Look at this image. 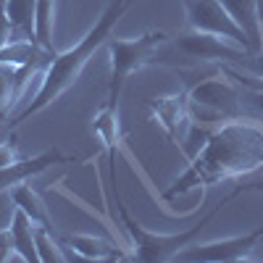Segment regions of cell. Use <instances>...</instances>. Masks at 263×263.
Segmentation results:
<instances>
[{
  "label": "cell",
  "mask_w": 263,
  "mask_h": 263,
  "mask_svg": "<svg viewBox=\"0 0 263 263\" xmlns=\"http://www.w3.org/2000/svg\"><path fill=\"white\" fill-rule=\"evenodd\" d=\"M92 132L100 137L108 163H116V150L121 147V132H119V105L105 103L92 116Z\"/></svg>",
  "instance_id": "4fadbf2b"
},
{
  "label": "cell",
  "mask_w": 263,
  "mask_h": 263,
  "mask_svg": "<svg viewBox=\"0 0 263 263\" xmlns=\"http://www.w3.org/2000/svg\"><path fill=\"white\" fill-rule=\"evenodd\" d=\"M18 205L13 203L11 192H0V234L8 232L11 224H13V216H16Z\"/></svg>",
  "instance_id": "d6986e66"
},
{
  "label": "cell",
  "mask_w": 263,
  "mask_h": 263,
  "mask_svg": "<svg viewBox=\"0 0 263 263\" xmlns=\"http://www.w3.org/2000/svg\"><path fill=\"white\" fill-rule=\"evenodd\" d=\"M126 11H129V0H111V3L105 6V11L98 16V21L87 29V34L79 37V42H74L69 50L55 53L48 61L45 69L40 71L37 92L32 95V100L27 103L24 111H21L13 121H8V126H21L32 116H37L40 111H45L48 105H53L61 95L69 92L77 84V79L82 77L84 66L90 63V58L105 45L108 37L114 34L116 24L126 16Z\"/></svg>",
  "instance_id": "7a4b0ae2"
},
{
  "label": "cell",
  "mask_w": 263,
  "mask_h": 263,
  "mask_svg": "<svg viewBox=\"0 0 263 263\" xmlns=\"http://www.w3.org/2000/svg\"><path fill=\"white\" fill-rule=\"evenodd\" d=\"M190 119L205 126H216L227 119L242 116V92L227 74L203 77L187 90Z\"/></svg>",
  "instance_id": "5b68a950"
},
{
  "label": "cell",
  "mask_w": 263,
  "mask_h": 263,
  "mask_svg": "<svg viewBox=\"0 0 263 263\" xmlns=\"http://www.w3.org/2000/svg\"><path fill=\"white\" fill-rule=\"evenodd\" d=\"M34 245H37V258H40V263H63V260L71 258L69 253H66V248H63L61 239H55V229L37 227V224H34Z\"/></svg>",
  "instance_id": "ac0fdd59"
},
{
  "label": "cell",
  "mask_w": 263,
  "mask_h": 263,
  "mask_svg": "<svg viewBox=\"0 0 263 263\" xmlns=\"http://www.w3.org/2000/svg\"><path fill=\"white\" fill-rule=\"evenodd\" d=\"M34 6L37 0H3L6 16L11 21V40L34 42Z\"/></svg>",
  "instance_id": "5bb4252c"
},
{
  "label": "cell",
  "mask_w": 263,
  "mask_h": 263,
  "mask_svg": "<svg viewBox=\"0 0 263 263\" xmlns=\"http://www.w3.org/2000/svg\"><path fill=\"white\" fill-rule=\"evenodd\" d=\"M171 45L182 55H187L190 61H200V63H245L248 58H253L250 50L234 45L229 40H221L216 34L192 32V29L171 37Z\"/></svg>",
  "instance_id": "ba28073f"
},
{
  "label": "cell",
  "mask_w": 263,
  "mask_h": 263,
  "mask_svg": "<svg viewBox=\"0 0 263 263\" xmlns=\"http://www.w3.org/2000/svg\"><path fill=\"white\" fill-rule=\"evenodd\" d=\"M258 168H263V121L234 116L211 129L187 168L161 192V200L168 203L195 187L208 190L218 182L248 177Z\"/></svg>",
  "instance_id": "6da1fadb"
},
{
  "label": "cell",
  "mask_w": 263,
  "mask_h": 263,
  "mask_svg": "<svg viewBox=\"0 0 263 263\" xmlns=\"http://www.w3.org/2000/svg\"><path fill=\"white\" fill-rule=\"evenodd\" d=\"M61 242L66 250L84 260H132V253H124V248H116L114 242L95 234H63Z\"/></svg>",
  "instance_id": "8fae6325"
},
{
  "label": "cell",
  "mask_w": 263,
  "mask_h": 263,
  "mask_svg": "<svg viewBox=\"0 0 263 263\" xmlns=\"http://www.w3.org/2000/svg\"><path fill=\"white\" fill-rule=\"evenodd\" d=\"M258 3V11H260V18H263V0H255Z\"/></svg>",
  "instance_id": "cb8c5ba5"
},
{
  "label": "cell",
  "mask_w": 263,
  "mask_h": 263,
  "mask_svg": "<svg viewBox=\"0 0 263 263\" xmlns=\"http://www.w3.org/2000/svg\"><path fill=\"white\" fill-rule=\"evenodd\" d=\"M168 42H171V34L161 32V29H150L137 37H114V34L108 37L105 48H108V63H111V79H108V100L105 103L119 105L126 79L135 71H140L142 66L158 61L161 50Z\"/></svg>",
  "instance_id": "277c9868"
},
{
  "label": "cell",
  "mask_w": 263,
  "mask_h": 263,
  "mask_svg": "<svg viewBox=\"0 0 263 263\" xmlns=\"http://www.w3.org/2000/svg\"><path fill=\"white\" fill-rule=\"evenodd\" d=\"M34 42L50 55L55 48V0H37L34 6Z\"/></svg>",
  "instance_id": "9a60e30c"
},
{
  "label": "cell",
  "mask_w": 263,
  "mask_h": 263,
  "mask_svg": "<svg viewBox=\"0 0 263 263\" xmlns=\"http://www.w3.org/2000/svg\"><path fill=\"white\" fill-rule=\"evenodd\" d=\"M260 237H263V224L255 227L253 232H245V234L211 239V242H190L187 248H182L174 255V260H182V263H239V260L250 258V253L255 250Z\"/></svg>",
  "instance_id": "52a82bcc"
},
{
  "label": "cell",
  "mask_w": 263,
  "mask_h": 263,
  "mask_svg": "<svg viewBox=\"0 0 263 263\" xmlns=\"http://www.w3.org/2000/svg\"><path fill=\"white\" fill-rule=\"evenodd\" d=\"M8 260H21L16 248H13V239H11V229L0 234V263H8Z\"/></svg>",
  "instance_id": "ffe728a7"
},
{
  "label": "cell",
  "mask_w": 263,
  "mask_h": 263,
  "mask_svg": "<svg viewBox=\"0 0 263 263\" xmlns=\"http://www.w3.org/2000/svg\"><path fill=\"white\" fill-rule=\"evenodd\" d=\"M11 239H13V248H16L21 263H40L37 245H34V224L24 211H16V216H13Z\"/></svg>",
  "instance_id": "2e32d148"
},
{
  "label": "cell",
  "mask_w": 263,
  "mask_h": 263,
  "mask_svg": "<svg viewBox=\"0 0 263 263\" xmlns=\"http://www.w3.org/2000/svg\"><path fill=\"white\" fill-rule=\"evenodd\" d=\"M182 6H184V16H187L184 18L187 29L203 32V34H216V37L229 40V42H234V45L253 53V45H250L248 34L234 24V18L229 16V11L224 8L221 0H182Z\"/></svg>",
  "instance_id": "8992f818"
},
{
  "label": "cell",
  "mask_w": 263,
  "mask_h": 263,
  "mask_svg": "<svg viewBox=\"0 0 263 263\" xmlns=\"http://www.w3.org/2000/svg\"><path fill=\"white\" fill-rule=\"evenodd\" d=\"M239 192H245L242 184H239L232 195H227L221 203H218L211 213H205L197 224L182 229V232H174V234H161V232H150L145 229L140 221H135L132 218V213L126 211V205L119 200V195H116V208L121 213V221H124V232L129 234V248H132V260H140V263H161V260H174V255H177L182 248H187L192 239L203 232L205 224H211V218L216 213H221L224 205H229L234 197Z\"/></svg>",
  "instance_id": "3957f363"
},
{
  "label": "cell",
  "mask_w": 263,
  "mask_h": 263,
  "mask_svg": "<svg viewBox=\"0 0 263 263\" xmlns=\"http://www.w3.org/2000/svg\"><path fill=\"white\" fill-rule=\"evenodd\" d=\"M21 161V156L16 153V145L13 142H0V166H11Z\"/></svg>",
  "instance_id": "44dd1931"
},
{
  "label": "cell",
  "mask_w": 263,
  "mask_h": 263,
  "mask_svg": "<svg viewBox=\"0 0 263 263\" xmlns=\"http://www.w3.org/2000/svg\"><path fill=\"white\" fill-rule=\"evenodd\" d=\"M242 190H258V192H263V179H258V182H253V184H245Z\"/></svg>",
  "instance_id": "603a6c76"
},
{
  "label": "cell",
  "mask_w": 263,
  "mask_h": 263,
  "mask_svg": "<svg viewBox=\"0 0 263 263\" xmlns=\"http://www.w3.org/2000/svg\"><path fill=\"white\" fill-rule=\"evenodd\" d=\"M11 197H13V203L18 205V211H24L29 218H32V224L37 227H48L53 229V221H50V213H48V205L42 203V197L32 190V184H18L11 190Z\"/></svg>",
  "instance_id": "e0dca14e"
},
{
  "label": "cell",
  "mask_w": 263,
  "mask_h": 263,
  "mask_svg": "<svg viewBox=\"0 0 263 263\" xmlns=\"http://www.w3.org/2000/svg\"><path fill=\"white\" fill-rule=\"evenodd\" d=\"M147 108H150V121H156L166 132V137L177 147H182L184 145V129L190 126V98H187V90L153 98V100H147Z\"/></svg>",
  "instance_id": "9c48e42d"
},
{
  "label": "cell",
  "mask_w": 263,
  "mask_h": 263,
  "mask_svg": "<svg viewBox=\"0 0 263 263\" xmlns=\"http://www.w3.org/2000/svg\"><path fill=\"white\" fill-rule=\"evenodd\" d=\"M221 3L234 18V24L248 34L253 53L260 55L263 53V18H260L258 3L255 0H221Z\"/></svg>",
  "instance_id": "7c38bea8"
},
{
  "label": "cell",
  "mask_w": 263,
  "mask_h": 263,
  "mask_svg": "<svg viewBox=\"0 0 263 263\" xmlns=\"http://www.w3.org/2000/svg\"><path fill=\"white\" fill-rule=\"evenodd\" d=\"M8 42H11V21H8V16H6L3 3H0V50H3Z\"/></svg>",
  "instance_id": "7402d4cb"
},
{
  "label": "cell",
  "mask_w": 263,
  "mask_h": 263,
  "mask_svg": "<svg viewBox=\"0 0 263 263\" xmlns=\"http://www.w3.org/2000/svg\"><path fill=\"white\" fill-rule=\"evenodd\" d=\"M74 158L63 156L61 150H45L40 153V156H32V158H21L11 166H0V192H11L13 187L29 182L32 177H37V174H42L45 168L55 166V163H69Z\"/></svg>",
  "instance_id": "30bf717a"
}]
</instances>
